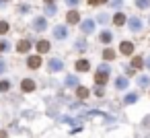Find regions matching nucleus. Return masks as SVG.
I'll list each match as a JSON object with an SVG mask.
<instances>
[{"label": "nucleus", "mask_w": 150, "mask_h": 138, "mask_svg": "<svg viewBox=\"0 0 150 138\" xmlns=\"http://www.w3.org/2000/svg\"><path fill=\"white\" fill-rule=\"evenodd\" d=\"M119 50H121V54H125V56H129V54L134 52V46H132L129 41H123V43L119 46Z\"/></svg>", "instance_id": "6e6552de"}, {"label": "nucleus", "mask_w": 150, "mask_h": 138, "mask_svg": "<svg viewBox=\"0 0 150 138\" xmlns=\"http://www.w3.org/2000/svg\"><path fill=\"white\" fill-rule=\"evenodd\" d=\"M66 85H70V87H76V85H78L76 76H66Z\"/></svg>", "instance_id": "412c9836"}, {"label": "nucleus", "mask_w": 150, "mask_h": 138, "mask_svg": "<svg viewBox=\"0 0 150 138\" xmlns=\"http://www.w3.org/2000/svg\"><path fill=\"white\" fill-rule=\"evenodd\" d=\"M17 50H19L21 54H23V52H29V50H31V41H29V39H21L19 46H17Z\"/></svg>", "instance_id": "0eeeda50"}, {"label": "nucleus", "mask_w": 150, "mask_h": 138, "mask_svg": "<svg viewBox=\"0 0 150 138\" xmlns=\"http://www.w3.org/2000/svg\"><path fill=\"white\" fill-rule=\"evenodd\" d=\"M115 87H117V89H125V87H127V78H125V76H119V78L115 80Z\"/></svg>", "instance_id": "dca6fc26"}, {"label": "nucleus", "mask_w": 150, "mask_h": 138, "mask_svg": "<svg viewBox=\"0 0 150 138\" xmlns=\"http://www.w3.org/2000/svg\"><path fill=\"white\" fill-rule=\"evenodd\" d=\"M80 29H82L84 33H91V31L95 29V21H91V19H86V21H82V23H80Z\"/></svg>", "instance_id": "39448f33"}, {"label": "nucleus", "mask_w": 150, "mask_h": 138, "mask_svg": "<svg viewBox=\"0 0 150 138\" xmlns=\"http://www.w3.org/2000/svg\"><path fill=\"white\" fill-rule=\"evenodd\" d=\"M4 70H6V64H4V62H2V60H0V74H2V72H4Z\"/></svg>", "instance_id": "c85d7f7f"}, {"label": "nucleus", "mask_w": 150, "mask_h": 138, "mask_svg": "<svg viewBox=\"0 0 150 138\" xmlns=\"http://www.w3.org/2000/svg\"><path fill=\"white\" fill-rule=\"evenodd\" d=\"M88 68H91L88 60H78V62H76V70H78V72H84V70H88Z\"/></svg>", "instance_id": "f8f14e48"}, {"label": "nucleus", "mask_w": 150, "mask_h": 138, "mask_svg": "<svg viewBox=\"0 0 150 138\" xmlns=\"http://www.w3.org/2000/svg\"><path fill=\"white\" fill-rule=\"evenodd\" d=\"M21 89H23V91H25V93H31V91H33V89H35V83H33V80H31V78H25V80H23V83H21Z\"/></svg>", "instance_id": "423d86ee"}, {"label": "nucleus", "mask_w": 150, "mask_h": 138, "mask_svg": "<svg viewBox=\"0 0 150 138\" xmlns=\"http://www.w3.org/2000/svg\"><path fill=\"white\" fill-rule=\"evenodd\" d=\"M37 52H39V54H45V52H50V41L41 39V41L37 43Z\"/></svg>", "instance_id": "9b49d317"}, {"label": "nucleus", "mask_w": 150, "mask_h": 138, "mask_svg": "<svg viewBox=\"0 0 150 138\" xmlns=\"http://www.w3.org/2000/svg\"><path fill=\"white\" fill-rule=\"evenodd\" d=\"M136 4H138L140 9H148V6H150V0H136Z\"/></svg>", "instance_id": "4be33fe9"}, {"label": "nucleus", "mask_w": 150, "mask_h": 138, "mask_svg": "<svg viewBox=\"0 0 150 138\" xmlns=\"http://www.w3.org/2000/svg\"><path fill=\"white\" fill-rule=\"evenodd\" d=\"M45 15H56V6H45Z\"/></svg>", "instance_id": "393cba45"}, {"label": "nucleus", "mask_w": 150, "mask_h": 138, "mask_svg": "<svg viewBox=\"0 0 150 138\" xmlns=\"http://www.w3.org/2000/svg\"><path fill=\"white\" fill-rule=\"evenodd\" d=\"M0 138H6V132L2 130V132H0Z\"/></svg>", "instance_id": "7c9ffc66"}, {"label": "nucleus", "mask_w": 150, "mask_h": 138, "mask_svg": "<svg viewBox=\"0 0 150 138\" xmlns=\"http://www.w3.org/2000/svg\"><path fill=\"white\" fill-rule=\"evenodd\" d=\"M99 39H101V41H103V43H109V41H111V39H113V35H111V33H109V31H103V33H101V35H99Z\"/></svg>", "instance_id": "2eb2a0df"}, {"label": "nucleus", "mask_w": 150, "mask_h": 138, "mask_svg": "<svg viewBox=\"0 0 150 138\" xmlns=\"http://www.w3.org/2000/svg\"><path fill=\"white\" fill-rule=\"evenodd\" d=\"M27 64H29V68H39V66H41V58H39V56H31V58L27 60Z\"/></svg>", "instance_id": "1a4fd4ad"}, {"label": "nucleus", "mask_w": 150, "mask_h": 138, "mask_svg": "<svg viewBox=\"0 0 150 138\" xmlns=\"http://www.w3.org/2000/svg\"><path fill=\"white\" fill-rule=\"evenodd\" d=\"M11 89V83L8 80H2V83H0V93H6Z\"/></svg>", "instance_id": "6ab92c4d"}, {"label": "nucleus", "mask_w": 150, "mask_h": 138, "mask_svg": "<svg viewBox=\"0 0 150 138\" xmlns=\"http://www.w3.org/2000/svg\"><path fill=\"white\" fill-rule=\"evenodd\" d=\"M132 66H134V68H142V66H144V60H142V58H134V60H132Z\"/></svg>", "instance_id": "a211bd4d"}, {"label": "nucleus", "mask_w": 150, "mask_h": 138, "mask_svg": "<svg viewBox=\"0 0 150 138\" xmlns=\"http://www.w3.org/2000/svg\"><path fill=\"white\" fill-rule=\"evenodd\" d=\"M6 48H8V43H6V41H0V52H4Z\"/></svg>", "instance_id": "bb28decb"}, {"label": "nucleus", "mask_w": 150, "mask_h": 138, "mask_svg": "<svg viewBox=\"0 0 150 138\" xmlns=\"http://www.w3.org/2000/svg\"><path fill=\"white\" fill-rule=\"evenodd\" d=\"M107 78H109V66H99V72L95 74V83L97 85H105L107 83Z\"/></svg>", "instance_id": "f257e3e1"}, {"label": "nucleus", "mask_w": 150, "mask_h": 138, "mask_svg": "<svg viewBox=\"0 0 150 138\" xmlns=\"http://www.w3.org/2000/svg\"><path fill=\"white\" fill-rule=\"evenodd\" d=\"M33 27H35V29H37V31H43V29H45V27H47V21H45V19H43V17H37V19H35V21H33Z\"/></svg>", "instance_id": "20e7f679"}, {"label": "nucleus", "mask_w": 150, "mask_h": 138, "mask_svg": "<svg viewBox=\"0 0 150 138\" xmlns=\"http://www.w3.org/2000/svg\"><path fill=\"white\" fill-rule=\"evenodd\" d=\"M56 2V0H45V4H54Z\"/></svg>", "instance_id": "2f4dec72"}, {"label": "nucleus", "mask_w": 150, "mask_h": 138, "mask_svg": "<svg viewBox=\"0 0 150 138\" xmlns=\"http://www.w3.org/2000/svg\"><path fill=\"white\" fill-rule=\"evenodd\" d=\"M0 2H6V0H0Z\"/></svg>", "instance_id": "72a5a7b5"}, {"label": "nucleus", "mask_w": 150, "mask_h": 138, "mask_svg": "<svg viewBox=\"0 0 150 138\" xmlns=\"http://www.w3.org/2000/svg\"><path fill=\"white\" fill-rule=\"evenodd\" d=\"M125 21H127V19H125V15H123V13H117V15L113 17V25H117V27H121Z\"/></svg>", "instance_id": "9d476101"}, {"label": "nucleus", "mask_w": 150, "mask_h": 138, "mask_svg": "<svg viewBox=\"0 0 150 138\" xmlns=\"http://www.w3.org/2000/svg\"><path fill=\"white\" fill-rule=\"evenodd\" d=\"M105 0H88V4H103Z\"/></svg>", "instance_id": "cd10ccee"}, {"label": "nucleus", "mask_w": 150, "mask_h": 138, "mask_svg": "<svg viewBox=\"0 0 150 138\" xmlns=\"http://www.w3.org/2000/svg\"><path fill=\"white\" fill-rule=\"evenodd\" d=\"M54 37H56V39H66V37H68V29L62 27V25H58V27L54 29Z\"/></svg>", "instance_id": "7ed1b4c3"}, {"label": "nucleus", "mask_w": 150, "mask_h": 138, "mask_svg": "<svg viewBox=\"0 0 150 138\" xmlns=\"http://www.w3.org/2000/svg\"><path fill=\"white\" fill-rule=\"evenodd\" d=\"M76 95H78V99H86V97H88V89H84V87H78Z\"/></svg>", "instance_id": "f3484780"}, {"label": "nucleus", "mask_w": 150, "mask_h": 138, "mask_svg": "<svg viewBox=\"0 0 150 138\" xmlns=\"http://www.w3.org/2000/svg\"><path fill=\"white\" fill-rule=\"evenodd\" d=\"M103 58H105V60H113V58H115V52H113V50H105Z\"/></svg>", "instance_id": "aec40b11"}, {"label": "nucleus", "mask_w": 150, "mask_h": 138, "mask_svg": "<svg viewBox=\"0 0 150 138\" xmlns=\"http://www.w3.org/2000/svg\"><path fill=\"white\" fill-rule=\"evenodd\" d=\"M66 2H68L70 6H76V4H78V0H66Z\"/></svg>", "instance_id": "c756f323"}, {"label": "nucleus", "mask_w": 150, "mask_h": 138, "mask_svg": "<svg viewBox=\"0 0 150 138\" xmlns=\"http://www.w3.org/2000/svg\"><path fill=\"white\" fill-rule=\"evenodd\" d=\"M134 101H138V95H127L125 97V103H134Z\"/></svg>", "instance_id": "a878e982"}, {"label": "nucleus", "mask_w": 150, "mask_h": 138, "mask_svg": "<svg viewBox=\"0 0 150 138\" xmlns=\"http://www.w3.org/2000/svg\"><path fill=\"white\" fill-rule=\"evenodd\" d=\"M66 19H68V23H78V21H80V15H78L76 11H70Z\"/></svg>", "instance_id": "4468645a"}, {"label": "nucleus", "mask_w": 150, "mask_h": 138, "mask_svg": "<svg viewBox=\"0 0 150 138\" xmlns=\"http://www.w3.org/2000/svg\"><path fill=\"white\" fill-rule=\"evenodd\" d=\"M47 66H50V70H52V72H58V70H62V68H64V62H62V60H58V58H52V60L47 62Z\"/></svg>", "instance_id": "f03ea898"}, {"label": "nucleus", "mask_w": 150, "mask_h": 138, "mask_svg": "<svg viewBox=\"0 0 150 138\" xmlns=\"http://www.w3.org/2000/svg\"><path fill=\"white\" fill-rule=\"evenodd\" d=\"M146 64H148V68H150V58H148V62H146Z\"/></svg>", "instance_id": "473e14b6"}, {"label": "nucleus", "mask_w": 150, "mask_h": 138, "mask_svg": "<svg viewBox=\"0 0 150 138\" xmlns=\"http://www.w3.org/2000/svg\"><path fill=\"white\" fill-rule=\"evenodd\" d=\"M6 31H8V23L0 21V35H2V33H6Z\"/></svg>", "instance_id": "b1692460"}, {"label": "nucleus", "mask_w": 150, "mask_h": 138, "mask_svg": "<svg viewBox=\"0 0 150 138\" xmlns=\"http://www.w3.org/2000/svg\"><path fill=\"white\" fill-rule=\"evenodd\" d=\"M138 85L140 87H148V76H140L138 78Z\"/></svg>", "instance_id": "5701e85b"}, {"label": "nucleus", "mask_w": 150, "mask_h": 138, "mask_svg": "<svg viewBox=\"0 0 150 138\" xmlns=\"http://www.w3.org/2000/svg\"><path fill=\"white\" fill-rule=\"evenodd\" d=\"M129 29L132 31H140L142 29V21L140 19H129Z\"/></svg>", "instance_id": "ddd939ff"}]
</instances>
